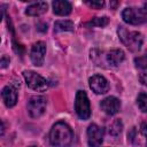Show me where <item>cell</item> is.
<instances>
[{
	"mask_svg": "<svg viewBox=\"0 0 147 147\" xmlns=\"http://www.w3.org/2000/svg\"><path fill=\"white\" fill-rule=\"evenodd\" d=\"M74 132L64 122H57L49 132V141L55 147H67L72 142Z\"/></svg>",
	"mask_w": 147,
	"mask_h": 147,
	"instance_id": "obj_1",
	"label": "cell"
},
{
	"mask_svg": "<svg viewBox=\"0 0 147 147\" xmlns=\"http://www.w3.org/2000/svg\"><path fill=\"white\" fill-rule=\"evenodd\" d=\"M118 37L121 41L132 52H138L140 51L142 42H144V37L140 32L137 31H129L124 26H118L117 29Z\"/></svg>",
	"mask_w": 147,
	"mask_h": 147,
	"instance_id": "obj_2",
	"label": "cell"
},
{
	"mask_svg": "<svg viewBox=\"0 0 147 147\" xmlns=\"http://www.w3.org/2000/svg\"><path fill=\"white\" fill-rule=\"evenodd\" d=\"M122 18L125 23L132 25L147 23V2H145L140 8H136V7L125 8L122 11Z\"/></svg>",
	"mask_w": 147,
	"mask_h": 147,
	"instance_id": "obj_3",
	"label": "cell"
},
{
	"mask_svg": "<svg viewBox=\"0 0 147 147\" xmlns=\"http://www.w3.org/2000/svg\"><path fill=\"white\" fill-rule=\"evenodd\" d=\"M23 77L25 79L26 85L34 91L42 92L48 88V82L44 77H41L40 75H38L37 72H34L32 70H24Z\"/></svg>",
	"mask_w": 147,
	"mask_h": 147,
	"instance_id": "obj_4",
	"label": "cell"
},
{
	"mask_svg": "<svg viewBox=\"0 0 147 147\" xmlns=\"http://www.w3.org/2000/svg\"><path fill=\"white\" fill-rule=\"evenodd\" d=\"M75 110L76 114L80 119H88L91 116V107L90 101L84 91H78L76 94V101H75Z\"/></svg>",
	"mask_w": 147,
	"mask_h": 147,
	"instance_id": "obj_5",
	"label": "cell"
},
{
	"mask_svg": "<svg viewBox=\"0 0 147 147\" xmlns=\"http://www.w3.org/2000/svg\"><path fill=\"white\" fill-rule=\"evenodd\" d=\"M46 105H47V100H46L45 96L34 95V96L30 98V100L28 101V111H29V115L32 118L40 117L45 113V110H46Z\"/></svg>",
	"mask_w": 147,
	"mask_h": 147,
	"instance_id": "obj_6",
	"label": "cell"
},
{
	"mask_svg": "<svg viewBox=\"0 0 147 147\" xmlns=\"http://www.w3.org/2000/svg\"><path fill=\"white\" fill-rule=\"evenodd\" d=\"M105 130L96 124H91L87 129V142L90 147H100L103 141Z\"/></svg>",
	"mask_w": 147,
	"mask_h": 147,
	"instance_id": "obj_7",
	"label": "cell"
},
{
	"mask_svg": "<svg viewBox=\"0 0 147 147\" xmlns=\"http://www.w3.org/2000/svg\"><path fill=\"white\" fill-rule=\"evenodd\" d=\"M45 53H46V44L44 41L34 42L30 52V57H31L32 63L37 67H41L44 63Z\"/></svg>",
	"mask_w": 147,
	"mask_h": 147,
	"instance_id": "obj_8",
	"label": "cell"
},
{
	"mask_svg": "<svg viewBox=\"0 0 147 147\" xmlns=\"http://www.w3.org/2000/svg\"><path fill=\"white\" fill-rule=\"evenodd\" d=\"M91 90L96 94H105L109 91V83L108 80L101 75H94L88 79Z\"/></svg>",
	"mask_w": 147,
	"mask_h": 147,
	"instance_id": "obj_9",
	"label": "cell"
},
{
	"mask_svg": "<svg viewBox=\"0 0 147 147\" xmlns=\"http://www.w3.org/2000/svg\"><path fill=\"white\" fill-rule=\"evenodd\" d=\"M100 107L107 115H115L121 108V102L115 96H108L101 101Z\"/></svg>",
	"mask_w": 147,
	"mask_h": 147,
	"instance_id": "obj_10",
	"label": "cell"
},
{
	"mask_svg": "<svg viewBox=\"0 0 147 147\" xmlns=\"http://www.w3.org/2000/svg\"><path fill=\"white\" fill-rule=\"evenodd\" d=\"M1 95H2V100H3L5 105L8 108H11L16 105V102H17V92H16V88L11 84H9V85H7L2 88Z\"/></svg>",
	"mask_w": 147,
	"mask_h": 147,
	"instance_id": "obj_11",
	"label": "cell"
},
{
	"mask_svg": "<svg viewBox=\"0 0 147 147\" xmlns=\"http://www.w3.org/2000/svg\"><path fill=\"white\" fill-rule=\"evenodd\" d=\"M53 6V11L54 14L59 15V16H67L71 13V3L64 0H55L52 3Z\"/></svg>",
	"mask_w": 147,
	"mask_h": 147,
	"instance_id": "obj_12",
	"label": "cell"
},
{
	"mask_svg": "<svg viewBox=\"0 0 147 147\" xmlns=\"http://www.w3.org/2000/svg\"><path fill=\"white\" fill-rule=\"evenodd\" d=\"M124 59H125V54H124V52L122 49H111L106 55V61L111 67L119 65L124 61Z\"/></svg>",
	"mask_w": 147,
	"mask_h": 147,
	"instance_id": "obj_13",
	"label": "cell"
},
{
	"mask_svg": "<svg viewBox=\"0 0 147 147\" xmlns=\"http://www.w3.org/2000/svg\"><path fill=\"white\" fill-rule=\"evenodd\" d=\"M46 11H47V3L44 2V1H39V2L30 5L26 8L25 14L29 15V16H39V15H42L44 13H46Z\"/></svg>",
	"mask_w": 147,
	"mask_h": 147,
	"instance_id": "obj_14",
	"label": "cell"
},
{
	"mask_svg": "<svg viewBox=\"0 0 147 147\" xmlns=\"http://www.w3.org/2000/svg\"><path fill=\"white\" fill-rule=\"evenodd\" d=\"M75 30V25L74 22L69 21V20H64V21H57L54 24V31L55 32H61V31H74Z\"/></svg>",
	"mask_w": 147,
	"mask_h": 147,
	"instance_id": "obj_15",
	"label": "cell"
},
{
	"mask_svg": "<svg viewBox=\"0 0 147 147\" xmlns=\"http://www.w3.org/2000/svg\"><path fill=\"white\" fill-rule=\"evenodd\" d=\"M123 129V124L119 119H115L110 125H109V134L113 137H117L119 136V133L122 132Z\"/></svg>",
	"mask_w": 147,
	"mask_h": 147,
	"instance_id": "obj_16",
	"label": "cell"
},
{
	"mask_svg": "<svg viewBox=\"0 0 147 147\" xmlns=\"http://www.w3.org/2000/svg\"><path fill=\"white\" fill-rule=\"evenodd\" d=\"M109 23V18L103 16V17H94L92 18L90 22L86 23V25H90V26H105Z\"/></svg>",
	"mask_w": 147,
	"mask_h": 147,
	"instance_id": "obj_17",
	"label": "cell"
},
{
	"mask_svg": "<svg viewBox=\"0 0 147 147\" xmlns=\"http://www.w3.org/2000/svg\"><path fill=\"white\" fill-rule=\"evenodd\" d=\"M137 105L141 111H147V94L146 93H140L137 98Z\"/></svg>",
	"mask_w": 147,
	"mask_h": 147,
	"instance_id": "obj_18",
	"label": "cell"
},
{
	"mask_svg": "<svg viewBox=\"0 0 147 147\" xmlns=\"http://www.w3.org/2000/svg\"><path fill=\"white\" fill-rule=\"evenodd\" d=\"M134 64H136L137 68H139L141 70H146L147 69V55L136 57L134 59Z\"/></svg>",
	"mask_w": 147,
	"mask_h": 147,
	"instance_id": "obj_19",
	"label": "cell"
},
{
	"mask_svg": "<svg viewBox=\"0 0 147 147\" xmlns=\"http://www.w3.org/2000/svg\"><path fill=\"white\" fill-rule=\"evenodd\" d=\"M86 5L92 7V8H95V9H100L105 6V1L102 0H99V1H86Z\"/></svg>",
	"mask_w": 147,
	"mask_h": 147,
	"instance_id": "obj_20",
	"label": "cell"
},
{
	"mask_svg": "<svg viewBox=\"0 0 147 147\" xmlns=\"http://www.w3.org/2000/svg\"><path fill=\"white\" fill-rule=\"evenodd\" d=\"M139 79H140V83L145 86H147V69L146 70H141L140 75H139Z\"/></svg>",
	"mask_w": 147,
	"mask_h": 147,
	"instance_id": "obj_21",
	"label": "cell"
},
{
	"mask_svg": "<svg viewBox=\"0 0 147 147\" xmlns=\"http://www.w3.org/2000/svg\"><path fill=\"white\" fill-rule=\"evenodd\" d=\"M141 132H142V134L146 139V146H147V122H144L141 124Z\"/></svg>",
	"mask_w": 147,
	"mask_h": 147,
	"instance_id": "obj_22",
	"label": "cell"
},
{
	"mask_svg": "<svg viewBox=\"0 0 147 147\" xmlns=\"http://www.w3.org/2000/svg\"><path fill=\"white\" fill-rule=\"evenodd\" d=\"M7 64H9V59H7V56H2L1 59V68H6Z\"/></svg>",
	"mask_w": 147,
	"mask_h": 147,
	"instance_id": "obj_23",
	"label": "cell"
},
{
	"mask_svg": "<svg viewBox=\"0 0 147 147\" xmlns=\"http://www.w3.org/2000/svg\"><path fill=\"white\" fill-rule=\"evenodd\" d=\"M31 147H34V146H31Z\"/></svg>",
	"mask_w": 147,
	"mask_h": 147,
	"instance_id": "obj_24",
	"label": "cell"
}]
</instances>
